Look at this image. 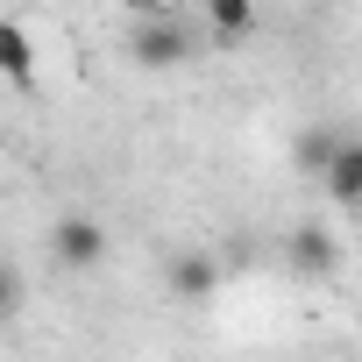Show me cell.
<instances>
[{
    "label": "cell",
    "instance_id": "cell-1",
    "mask_svg": "<svg viewBox=\"0 0 362 362\" xmlns=\"http://www.w3.org/2000/svg\"><path fill=\"white\" fill-rule=\"evenodd\" d=\"M128 50H135L142 71H177V64L199 50V36L177 22L170 8H156V15H135V43H128Z\"/></svg>",
    "mask_w": 362,
    "mask_h": 362
},
{
    "label": "cell",
    "instance_id": "cell-2",
    "mask_svg": "<svg viewBox=\"0 0 362 362\" xmlns=\"http://www.w3.org/2000/svg\"><path fill=\"white\" fill-rule=\"evenodd\" d=\"M107 249H114V235H107L100 214H57V221H50V256H57V270H100Z\"/></svg>",
    "mask_w": 362,
    "mask_h": 362
},
{
    "label": "cell",
    "instance_id": "cell-3",
    "mask_svg": "<svg viewBox=\"0 0 362 362\" xmlns=\"http://www.w3.org/2000/svg\"><path fill=\"white\" fill-rule=\"evenodd\" d=\"M284 263H291V277L327 284V277L341 270V242H334V228H327V221H298V228H284Z\"/></svg>",
    "mask_w": 362,
    "mask_h": 362
},
{
    "label": "cell",
    "instance_id": "cell-4",
    "mask_svg": "<svg viewBox=\"0 0 362 362\" xmlns=\"http://www.w3.org/2000/svg\"><path fill=\"white\" fill-rule=\"evenodd\" d=\"M320 185L334 206H362V135H334L320 149Z\"/></svg>",
    "mask_w": 362,
    "mask_h": 362
},
{
    "label": "cell",
    "instance_id": "cell-5",
    "mask_svg": "<svg viewBox=\"0 0 362 362\" xmlns=\"http://www.w3.org/2000/svg\"><path fill=\"white\" fill-rule=\"evenodd\" d=\"M163 284H170V298L199 305V298H214V284H221V256H214V249H177V256L163 263Z\"/></svg>",
    "mask_w": 362,
    "mask_h": 362
},
{
    "label": "cell",
    "instance_id": "cell-6",
    "mask_svg": "<svg viewBox=\"0 0 362 362\" xmlns=\"http://www.w3.org/2000/svg\"><path fill=\"white\" fill-rule=\"evenodd\" d=\"M0 78H8V86L36 78V36L22 22H8V15H0Z\"/></svg>",
    "mask_w": 362,
    "mask_h": 362
},
{
    "label": "cell",
    "instance_id": "cell-7",
    "mask_svg": "<svg viewBox=\"0 0 362 362\" xmlns=\"http://www.w3.org/2000/svg\"><path fill=\"white\" fill-rule=\"evenodd\" d=\"M206 29H214V36H249V29H256V8H249V0H214V8H206Z\"/></svg>",
    "mask_w": 362,
    "mask_h": 362
},
{
    "label": "cell",
    "instance_id": "cell-8",
    "mask_svg": "<svg viewBox=\"0 0 362 362\" xmlns=\"http://www.w3.org/2000/svg\"><path fill=\"white\" fill-rule=\"evenodd\" d=\"M15 313H22V270H15L8 256H0V327H8Z\"/></svg>",
    "mask_w": 362,
    "mask_h": 362
}]
</instances>
